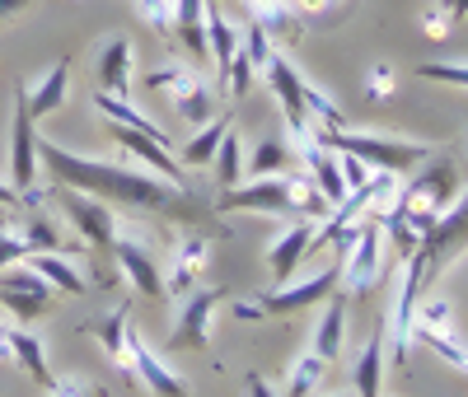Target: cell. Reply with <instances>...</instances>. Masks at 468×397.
Segmentation results:
<instances>
[{
  "label": "cell",
  "instance_id": "obj_1",
  "mask_svg": "<svg viewBox=\"0 0 468 397\" xmlns=\"http://www.w3.org/2000/svg\"><path fill=\"white\" fill-rule=\"evenodd\" d=\"M37 164H48L57 187H75V192H90L103 196V202L117 206H132V211H160L169 220H197L211 225L216 211L211 202L192 196L187 187L160 183L145 164H108V159H90V154H75L57 141H37Z\"/></svg>",
  "mask_w": 468,
  "mask_h": 397
},
{
  "label": "cell",
  "instance_id": "obj_2",
  "mask_svg": "<svg viewBox=\"0 0 468 397\" xmlns=\"http://www.w3.org/2000/svg\"><path fill=\"white\" fill-rule=\"evenodd\" d=\"M468 248V196L450 202L441 211V220L417 238V248L403 257V281H399V295H394V355L388 360L403 365L408 360V346H412V308L417 299L426 295V286L441 276V266L450 257H459Z\"/></svg>",
  "mask_w": 468,
  "mask_h": 397
},
{
  "label": "cell",
  "instance_id": "obj_3",
  "mask_svg": "<svg viewBox=\"0 0 468 397\" xmlns=\"http://www.w3.org/2000/svg\"><path fill=\"white\" fill-rule=\"evenodd\" d=\"M220 211H258V215H300V220H324L333 206L324 202V192L314 187L304 169L295 173H267L249 178L239 187H229L220 196Z\"/></svg>",
  "mask_w": 468,
  "mask_h": 397
},
{
  "label": "cell",
  "instance_id": "obj_4",
  "mask_svg": "<svg viewBox=\"0 0 468 397\" xmlns=\"http://www.w3.org/2000/svg\"><path fill=\"white\" fill-rule=\"evenodd\" d=\"M314 141L328 145V150H342V154H356L375 173H394V178H408L412 169H421L426 159H431V145L426 141L388 136V131H351V127L324 131V127H314Z\"/></svg>",
  "mask_w": 468,
  "mask_h": 397
},
{
  "label": "cell",
  "instance_id": "obj_5",
  "mask_svg": "<svg viewBox=\"0 0 468 397\" xmlns=\"http://www.w3.org/2000/svg\"><path fill=\"white\" fill-rule=\"evenodd\" d=\"M112 257L122 262L132 286L145 299H165V271H160V238L141 225H117L112 234Z\"/></svg>",
  "mask_w": 468,
  "mask_h": 397
},
{
  "label": "cell",
  "instance_id": "obj_6",
  "mask_svg": "<svg viewBox=\"0 0 468 397\" xmlns=\"http://www.w3.org/2000/svg\"><path fill=\"white\" fill-rule=\"evenodd\" d=\"M412 341L431 346L441 360H450L459 374H468V346L459 341L454 304L450 299H436V295H421L417 299V308H412Z\"/></svg>",
  "mask_w": 468,
  "mask_h": 397
},
{
  "label": "cell",
  "instance_id": "obj_7",
  "mask_svg": "<svg viewBox=\"0 0 468 397\" xmlns=\"http://www.w3.org/2000/svg\"><path fill=\"white\" fill-rule=\"evenodd\" d=\"M48 202L66 211V220L75 225V234L85 238V248L94 253H112V234H117V215L108 211L103 196H90V192H75V187H52Z\"/></svg>",
  "mask_w": 468,
  "mask_h": 397
},
{
  "label": "cell",
  "instance_id": "obj_8",
  "mask_svg": "<svg viewBox=\"0 0 468 397\" xmlns=\"http://www.w3.org/2000/svg\"><path fill=\"white\" fill-rule=\"evenodd\" d=\"M379 276H384V229L375 215H366L342 253V281H346V290L370 295Z\"/></svg>",
  "mask_w": 468,
  "mask_h": 397
},
{
  "label": "cell",
  "instance_id": "obj_9",
  "mask_svg": "<svg viewBox=\"0 0 468 397\" xmlns=\"http://www.w3.org/2000/svg\"><path fill=\"white\" fill-rule=\"evenodd\" d=\"M262 79L271 85V94H277V103H282V117H286L291 145L314 141V117H309V108H304V75L282 57V47H277V57H271V66L262 70Z\"/></svg>",
  "mask_w": 468,
  "mask_h": 397
},
{
  "label": "cell",
  "instance_id": "obj_10",
  "mask_svg": "<svg viewBox=\"0 0 468 397\" xmlns=\"http://www.w3.org/2000/svg\"><path fill=\"white\" fill-rule=\"evenodd\" d=\"M52 295H57V290H52L28 262H15V266L0 271V304H5L19 323H33L37 313H48Z\"/></svg>",
  "mask_w": 468,
  "mask_h": 397
},
{
  "label": "cell",
  "instance_id": "obj_11",
  "mask_svg": "<svg viewBox=\"0 0 468 397\" xmlns=\"http://www.w3.org/2000/svg\"><path fill=\"white\" fill-rule=\"evenodd\" d=\"M108 136L117 141V150H122V154H132V164H145L154 178H169L174 187H187L183 159H174L165 141H154V136H145L136 127H122V122H108Z\"/></svg>",
  "mask_w": 468,
  "mask_h": 397
},
{
  "label": "cell",
  "instance_id": "obj_12",
  "mask_svg": "<svg viewBox=\"0 0 468 397\" xmlns=\"http://www.w3.org/2000/svg\"><path fill=\"white\" fill-rule=\"evenodd\" d=\"M225 299H229L225 286L192 290L187 304H183L178 328L169 332V350H207V341H211V318H216V308H220Z\"/></svg>",
  "mask_w": 468,
  "mask_h": 397
},
{
  "label": "cell",
  "instance_id": "obj_13",
  "mask_svg": "<svg viewBox=\"0 0 468 397\" xmlns=\"http://www.w3.org/2000/svg\"><path fill=\"white\" fill-rule=\"evenodd\" d=\"M10 187L19 196L37 192V136H33V117H28L24 89L15 94V117H10Z\"/></svg>",
  "mask_w": 468,
  "mask_h": 397
},
{
  "label": "cell",
  "instance_id": "obj_14",
  "mask_svg": "<svg viewBox=\"0 0 468 397\" xmlns=\"http://www.w3.org/2000/svg\"><path fill=\"white\" fill-rule=\"evenodd\" d=\"M207 262H211V238H202V234H183L178 244L169 248V286H165V295L187 299L192 290H197Z\"/></svg>",
  "mask_w": 468,
  "mask_h": 397
},
{
  "label": "cell",
  "instance_id": "obj_15",
  "mask_svg": "<svg viewBox=\"0 0 468 397\" xmlns=\"http://www.w3.org/2000/svg\"><path fill=\"white\" fill-rule=\"evenodd\" d=\"M342 281V257H333L319 276H309L300 286H277L271 295H262V308L267 313H300V308H314L319 299H328Z\"/></svg>",
  "mask_w": 468,
  "mask_h": 397
},
{
  "label": "cell",
  "instance_id": "obj_16",
  "mask_svg": "<svg viewBox=\"0 0 468 397\" xmlns=\"http://www.w3.org/2000/svg\"><path fill=\"white\" fill-rule=\"evenodd\" d=\"M127 360H132V374L154 392V397H187V383L154 355L145 341H141V332L136 328H127Z\"/></svg>",
  "mask_w": 468,
  "mask_h": 397
},
{
  "label": "cell",
  "instance_id": "obj_17",
  "mask_svg": "<svg viewBox=\"0 0 468 397\" xmlns=\"http://www.w3.org/2000/svg\"><path fill=\"white\" fill-rule=\"evenodd\" d=\"M314 248V220H295L277 244L267 248V271L277 276V286H286L291 276H295V266L304 262V253Z\"/></svg>",
  "mask_w": 468,
  "mask_h": 397
},
{
  "label": "cell",
  "instance_id": "obj_18",
  "mask_svg": "<svg viewBox=\"0 0 468 397\" xmlns=\"http://www.w3.org/2000/svg\"><path fill=\"white\" fill-rule=\"evenodd\" d=\"M239 5L249 10V24L267 28L277 43H291V37L304 33V15L295 0H239Z\"/></svg>",
  "mask_w": 468,
  "mask_h": 397
},
{
  "label": "cell",
  "instance_id": "obj_19",
  "mask_svg": "<svg viewBox=\"0 0 468 397\" xmlns=\"http://www.w3.org/2000/svg\"><path fill=\"white\" fill-rule=\"evenodd\" d=\"M132 75H136V70H132V43L117 33V37H108L103 52H99V89L127 99V94H132Z\"/></svg>",
  "mask_w": 468,
  "mask_h": 397
},
{
  "label": "cell",
  "instance_id": "obj_20",
  "mask_svg": "<svg viewBox=\"0 0 468 397\" xmlns=\"http://www.w3.org/2000/svg\"><path fill=\"white\" fill-rule=\"evenodd\" d=\"M174 37L187 47L192 61H211V47H207V0H174Z\"/></svg>",
  "mask_w": 468,
  "mask_h": 397
},
{
  "label": "cell",
  "instance_id": "obj_21",
  "mask_svg": "<svg viewBox=\"0 0 468 397\" xmlns=\"http://www.w3.org/2000/svg\"><path fill=\"white\" fill-rule=\"evenodd\" d=\"M66 89H70V61L61 57L43 79H37L33 89H24V103H28V117L37 122V117H48V112H57L61 103H66Z\"/></svg>",
  "mask_w": 468,
  "mask_h": 397
},
{
  "label": "cell",
  "instance_id": "obj_22",
  "mask_svg": "<svg viewBox=\"0 0 468 397\" xmlns=\"http://www.w3.org/2000/svg\"><path fill=\"white\" fill-rule=\"evenodd\" d=\"M351 379H356V397H384V323H375L366 350L351 365Z\"/></svg>",
  "mask_w": 468,
  "mask_h": 397
},
{
  "label": "cell",
  "instance_id": "obj_23",
  "mask_svg": "<svg viewBox=\"0 0 468 397\" xmlns=\"http://www.w3.org/2000/svg\"><path fill=\"white\" fill-rule=\"evenodd\" d=\"M127 328H132V308L122 304V308H117V313H108L103 323H90L85 332L103 341V350H108V360H112L117 370H122L127 379H136V374H132V360H127Z\"/></svg>",
  "mask_w": 468,
  "mask_h": 397
},
{
  "label": "cell",
  "instance_id": "obj_24",
  "mask_svg": "<svg viewBox=\"0 0 468 397\" xmlns=\"http://www.w3.org/2000/svg\"><path fill=\"white\" fill-rule=\"evenodd\" d=\"M24 262H28L37 276H43L52 290H61V295H85V290H90V286H85V276L75 271V262H70L66 253H28Z\"/></svg>",
  "mask_w": 468,
  "mask_h": 397
},
{
  "label": "cell",
  "instance_id": "obj_25",
  "mask_svg": "<svg viewBox=\"0 0 468 397\" xmlns=\"http://www.w3.org/2000/svg\"><path fill=\"white\" fill-rule=\"evenodd\" d=\"M342 323H346V299L333 290L328 295V308L319 318V328H314V346H309L319 360H337V355H342Z\"/></svg>",
  "mask_w": 468,
  "mask_h": 397
},
{
  "label": "cell",
  "instance_id": "obj_26",
  "mask_svg": "<svg viewBox=\"0 0 468 397\" xmlns=\"http://www.w3.org/2000/svg\"><path fill=\"white\" fill-rule=\"evenodd\" d=\"M295 164V145L291 141H282V136H267V141H258L253 145V154H249V169H244V178H267V173H286Z\"/></svg>",
  "mask_w": 468,
  "mask_h": 397
},
{
  "label": "cell",
  "instance_id": "obj_27",
  "mask_svg": "<svg viewBox=\"0 0 468 397\" xmlns=\"http://www.w3.org/2000/svg\"><path fill=\"white\" fill-rule=\"evenodd\" d=\"M10 355L24 365V374L33 379V383H52V365H48V350H43V341H37L33 332H24V328H10Z\"/></svg>",
  "mask_w": 468,
  "mask_h": 397
},
{
  "label": "cell",
  "instance_id": "obj_28",
  "mask_svg": "<svg viewBox=\"0 0 468 397\" xmlns=\"http://www.w3.org/2000/svg\"><path fill=\"white\" fill-rule=\"evenodd\" d=\"M94 108L108 117V122L136 127V131H145V136H154V141H165V145H169V136H160V127H154V122H150V117H145L141 108H132L127 99H117V94H103V89H99V94H94Z\"/></svg>",
  "mask_w": 468,
  "mask_h": 397
},
{
  "label": "cell",
  "instance_id": "obj_29",
  "mask_svg": "<svg viewBox=\"0 0 468 397\" xmlns=\"http://www.w3.org/2000/svg\"><path fill=\"white\" fill-rule=\"evenodd\" d=\"M225 131H229V117H211V122H202L197 127V136L187 141V150H183V164H192V169H202V164H211V154L220 150V141H225Z\"/></svg>",
  "mask_w": 468,
  "mask_h": 397
},
{
  "label": "cell",
  "instance_id": "obj_30",
  "mask_svg": "<svg viewBox=\"0 0 468 397\" xmlns=\"http://www.w3.org/2000/svg\"><path fill=\"white\" fill-rule=\"evenodd\" d=\"M197 79H202V75L192 70V66H183V61H169V66H160V70H150V75H145V85H150L154 94H169V99L178 103V99H183L192 85H197Z\"/></svg>",
  "mask_w": 468,
  "mask_h": 397
},
{
  "label": "cell",
  "instance_id": "obj_31",
  "mask_svg": "<svg viewBox=\"0 0 468 397\" xmlns=\"http://www.w3.org/2000/svg\"><path fill=\"white\" fill-rule=\"evenodd\" d=\"M211 164H216V178L225 183V192L244 183V154H239V136H234V127L225 131V141H220V150L211 154Z\"/></svg>",
  "mask_w": 468,
  "mask_h": 397
},
{
  "label": "cell",
  "instance_id": "obj_32",
  "mask_svg": "<svg viewBox=\"0 0 468 397\" xmlns=\"http://www.w3.org/2000/svg\"><path fill=\"white\" fill-rule=\"evenodd\" d=\"M178 117H183V122H192V127H202V122H211V117H216V89L207 85V79H197V85H192L178 103Z\"/></svg>",
  "mask_w": 468,
  "mask_h": 397
},
{
  "label": "cell",
  "instance_id": "obj_33",
  "mask_svg": "<svg viewBox=\"0 0 468 397\" xmlns=\"http://www.w3.org/2000/svg\"><path fill=\"white\" fill-rule=\"evenodd\" d=\"M324 370H328V360H319L314 350H304L295 360V370H291V379H286V397H314Z\"/></svg>",
  "mask_w": 468,
  "mask_h": 397
},
{
  "label": "cell",
  "instance_id": "obj_34",
  "mask_svg": "<svg viewBox=\"0 0 468 397\" xmlns=\"http://www.w3.org/2000/svg\"><path fill=\"white\" fill-rule=\"evenodd\" d=\"M15 215H19V211H0V271L28 257V244H24V234H19Z\"/></svg>",
  "mask_w": 468,
  "mask_h": 397
},
{
  "label": "cell",
  "instance_id": "obj_35",
  "mask_svg": "<svg viewBox=\"0 0 468 397\" xmlns=\"http://www.w3.org/2000/svg\"><path fill=\"white\" fill-rule=\"evenodd\" d=\"M136 15L160 37H169V43H174V0H136Z\"/></svg>",
  "mask_w": 468,
  "mask_h": 397
},
{
  "label": "cell",
  "instance_id": "obj_36",
  "mask_svg": "<svg viewBox=\"0 0 468 397\" xmlns=\"http://www.w3.org/2000/svg\"><path fill=\"white\" fill-rule=\"evenodd\" d=\"M417 75L421 79H436V85L468 89V61H426V66H417Z\"/></svg>",
  "mask_w": 468,
  "mask_h": 397
},
{
  "label": "cell",
  "instance_id": "obj_37",
  "mask_svg": "<svg viewBox=\"0 0 468 397\" xmlns=\"http://www.w3.org/2000/svg\"><path fill=\"white\" fill-rule=\"evenodd\" d=\"M394 85H399V75H394V66H388V61H375V66H370V75H366V99L384 103L388 94H394Z\"/></svg>",
  "mask_w": 468,
  "mask_h": 397
},
{
  "label": "cell",
  "instance_id": "obj_38",
  "mask_svg": "<svg viewBox=\"0 0 468 397\" xmlns=\"http://www.w3.org/2000/svg\"><path fill=\"white\" fill-rule=\"evenodd\" d=\"M337 164H342V183H346V192H356V187H366V183L375 178V169L366 164V159H356V154H342V150H337Z\"/></svg>",
  "mask_w": 468,
  "mask_h": 397
},
{
  "label": "cell",
  "instance_id": "obj_39",
  "mask_svg": "<svg viewBox=\"0 0 468 397\" xmlns=\"http://www.w3.org/2000/svg\"><path fill=\"white\" fill-rule=\"evenodd\" d=\"M48 397H103V392L90 388V379H80V374H66V379L48 383Z\"/></svg>",
  "mask_w": 468,
  "mask_h": 397
},
{
  "label": "cell",
  "instance_id": "obj_40",
  "mask_svg": "<svg viewBox=\"0 0 468 397\" xmlns=\"http://www.w3.org/2000/svg\"><path fill=\"white\" fill-rule=\"evenodd\" d=\"M450 24H454V19H450V10H445V5H431V10L421 15V33L431 37V43H441V37H450Z\"/></svg>",
  "mask_w": 468,
  "mask_h": 397
},
{
  "label": "cell",
  "instance_id": "obj_41",
  "mask_svg": "<svg viewBox=\"0 0 468 397\" xmlns=\"http://www.w3.org/2000/svg\"><path fill=\"white\" fill-rule=\"evenodd\" d=\"M229 308H234V318H239V323H262V318H267L262 299H234Z\"/></svg>",
  "mask_w": 468,
  "mask_h": 397
},
{
  "label": "cell",
  "instance_id": "obj_42",
  "mask_svg": "<svg viewBox=\"0 0 468 397\" xmlns=\"http://www.w3.org/2000/svg\"><path fill=\"white\" fill-rule=\"evenodd\" d=\"M244 388H249V397H282V392H277V388H271V383H267V379H262L258 370H253V374L244 379Z\"/></svg>",
  "mask_w": 468,
  "mask_h": 397
},
{
  "label": "cell",
  "instance_id": "obj_43",
  "mask_svg": "<svg viewBox=\"0 0 468 397\" xmlns=\"http://www.w3.org/2000/svg\"><path fill=\"white\" fill-rule=\"evenodd\" d=\"M300 5V15H328V10H337L342 0H295Z\"/></svg>",
  "mask_w": 468,
  "mask_h": 397
},
{
  "label": "cell",
  "instance_id": "obj_44",
  "mask_svg": "<svg viewBox=\"0 0 468 397\" xmlns=\"http://www.w3.org/2000/svg\"><path fill=\"white\" fill-rule=\"evenodd\" d=\"M0 211H24V196L10 183H0Z\"/></svg>",
  "mask_w": 468,
  "mask_h": 397
},
{
  "label": "cell",
  "instance_id": "obj_45",
  "mask_svg": "<svg viewBox=\"0 0 468 397\" xmlns=\"http://www.w3.org/2000/svg\"><path fill=\"white\" fill-rule=\"evenodd\" d=\"M441 5L450 10V19H463L468 15V0H441Z\"/></svg>",
  "mask_w": 468,
  "mask_h": 397
},
{
  "label": "cell",
  "instance_id": "obj_46",
  "mask_svg": "<svg viewBox=\"0 0 468 397\" xmlns=\"http://www.w3.org/2000/svg\"><path fill=\"white\" fill-rule=\"evenodd\" d=\"M28 5V0H0V19H10V15H19Z\"/></svg>",
  "mask_w": 468,
  "mask_h": 397
},
{
  "label": "cell",
  "instance_id": "obj_47",
  "mask_svg": "<svg viewBox=\"0 0 468 397\" xmlns=\"http://www.w3.org/2000/svg\"><path fill=\"white\" fill-rule=\"evenodd\" d=\"M5 355H10V328L0 323V360H5Z\"/></svg>",
  "mask_w": 468,
  "mask_h": 397
},
{
  "label": "cell",
  "instance_id": "obj_48",
  "mask_svg": "<svg viewBox=\"0 0 468 397\" xmlns=\"http://www.w3.org/2000/svg\"><path fill=\"white\" fill-rule=\"evenodd\" d=\"M328 397H337V392H328Z\"/></svg>",
  "mask_w": 468,
  "mask_h": 397
}]
</instances>
